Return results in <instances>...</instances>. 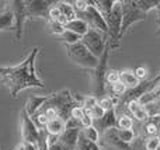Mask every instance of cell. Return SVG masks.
<instances>
[{
	"instance_id": "1",
	"label": "cell",
	"mask_w": 160,
	"mask_h": 150,
	"mask_svg": "<svg viewBox=\"0 0 160 150\" xmlns=\"http://www.w3.org/2000/svg\"><path fill=\"white\" fill-rule=\"evenodd\" d=\"M39 49L34 48L31 53L17 66H0V79L8 89L11 97H17L18 93L27 89H44L42 80L35 73V59Z\"/></svg>"
},
{
	"instance_id": "2",
	"label": "cell",
	"mask_w": 160,
	"mask_h": 150,
	"mask_svg": "<svg viewBox=\"0 0 160 150\" xmlns=\"http://www.w3.org/2000/svg\"><path fill=\"white\" fill-rule=\"evenodd\" d=\"M65 48H66L68 58L73 63L78 65V66L86 67V69H90V70H94L98 66V59L91 55L82 42H78V44H73V45H65Z\"/></svg>"
},
{
	"instance_id": "3",
	"label": "cell",
	"mask_w": 160,
	"mask_h": 150,
	"mask_svg": "<svg viewBox=\"0 0 160 150\" xmlns=\"http://www.w3.org/2000/svg\"><path fill=\"white\" fill-rule=\"evenodd\" d=\"M121 4H122V24H121L119 38L127 32V30L131 25L138 21H145L148 16L146 13H143L136 6V2H133V0H124V2H121Z\"/></svg>"
},
{
	"instance_id": "4",
	"label": "cell",
	"mask_w": 160,
	"mask_h": 150,
	"mask_svg": "<svg viewBox=\"0 0 160 150\" xmlns=\"http://www.w3.org/2000/svg\"><path fill=\"white\" fill-rule=\"evenodd\" d=\"M76 14H78V18L83 20V21L88 25L90 30L98 31V32L104 34L105 36L108 35V25H107V22H105L104 17L91 4V2H90V6L87 7V10L83 11V13H76Z\"/></svg>"
},
{
	"instance_id": "5",
	"label": "cell",
	"mask_w": 160,
	"mask_h": 150,
	"mask_svg": "<svg viewBox=\"0 0 160 150\" xmlns=\"http://www.w3.org/2000/svg\"><path fill=\"white\" fill-rule=\"evenodd\" d=\"M104 36H105L104 34L98 32V31H96V30H88L87 34L82 36V41L80 42L87 48L91 55L96 56L97 59H100L102 56V53H104L105 45H107Z\"/></svg>"
},
{
	"instance_id": "6",
	"label": "cell",
	"mask_w": 160,
	"mask_h": 150,
	"mask_svg": "<svg viewBox=\"0 0 160 150\" xmlns=\"http://www.w3.org/2000/svg\"><path fill=\"white\" fill-rule=\"evenodd\" d=\"M8 10L13 13V28L16 31V38L20 41L22 36V27L27 20V7H25V0H13L10 2Z\"/></svg>"
},
{
	"instance_id": "7",
	"label": "cell",
	"mask_w": 160,
	"mask_h": 150,
	"mask_svg": "<svg viewBox=\"0 0 160 150\" xmlns=\"http://www.w3.org/2000/svg\"><path fill=\"white\" fill-rule=\"evenodd\" d=\"M80 132H82V125H80V122L70 118L66 122V129H65V132L59 136V142L69 150H76Z\"/></svg>"
},
{
	"instance_id": "8",
	"label": "cell",
	"mask_w": 160,
	"mask_h": 150,
	"mask_svg": "<svg viewBox=\"0 0 160 150\" xmlns=\"http://www.w3.org/2000/svg\"><path fill=\"white\" fill-rule=\"evenodd\" d=\"M21 135L24 143H31V145L38 146L39 138H41V131L34 125L32 119L25 111L21 112Z\"/></svg>"
},
{
	"instance_id": "9",
	"label": "cell",
	"mask_w": 160,
	"mask_h": 150,
	"mask_svg": "<svg viewBox=\"0 0 160 150\" xmlns=\"http://www.w3.org/2000/svg\"><path fill=\"white\" fill-rule=\"evenodd\" d=\"M98 146L100 149L104 148L105 150H131V145H127V143L121 142L118 139V136L115 133V128L100 135Z\"/></svg>"
},
{
	"instance_id": "10",
	"label": "cell",
	"mask_w": 160,
	"mask_h": 150,
	"mask_svg": "<svg viewBox=\"0 0 160 150\" xmlns=\"http://www.w3.org/2000/svg\"><path fill=\"white\" fill-rule=\"evenodd\" d=\"M27 7V18H48L49 8L52 7V2L48 0H28L25 2Z\"/></svg>"
},
{
	"instance_id": "11",
	"label": "cell",
	"mask_w": 160,
	"mask_h": 150,
	"mask_svg": "<svg viewBox=\"0 0 160 150\" xmlns=\"http://www.w3.org/2000/svg\"><path fill=\"white\" fill-rule=\"evenodd\" d=\"M117 122H118V117H117L115 109H110V111L105 112V115L101 119L93 121V126L97 129L100 135H102L104 132L110 131V129L117 128Z\"/></svg>"
},
{
	"instance_id": "12",
	"label": "cell",
	"mask_w": 160,
	"mask_h": 150,
	"mask_svg": "<svg viewBox=\"0 0 160 150\" xmlns=\"http://www.w3.org/2000/svg\"><path fill=\"white\" fill-rule=\"evenodd\" d=\"M117 107H125L128 114L135 118L136 121H139V122H148L149 121V115H148L146 108L143 105H141L138 101H131V103L125 104V105H117Z\"/></svg>"
},
{
	"instance_id": "13",
	"label": "cell",
	"mask_w": 160,
	"mask_h": 150,
	"mask_svg": "<svg viewBox=\"0 0 160 150\" xmlns=\"http://www.w3.org/2000/svg\"><path fill=\"white\" fill-rule=\"evenodd\" d=\"M48 98H49V95H42V97H39V95H32V97H30L28 101L25 103L24 111L27 112L30 117H32L35 112L41 111L42 107H44L45 103L48 101Z\"/></svg>"
},
{
	"instance_id": "14",
	"label": "cell",
	"mask_w": 160,
	"mask_h": 150,
	"mask_svg": "<svg viewBox=\"0 0 160 150\" xmlns=\"http://www.w3.org/2000/svg\"><path fill=\"white\" fill-rule=\"evenodd\" d=\"M65 129H66V122L59 117L55 118V119H51L48 122V125L45 126L47 135H52V136H61L65 132Z\"/></svg>"
},
{
	"instance_id": "15",
	"label": "cell",
	"mask_w": 160,
	"mask_h": 150,
	"mask_svg": "<svg viewBox=\"0 0 160 150\" xmlns=\"http://www.w3.org/2000/svg\"><path fill=\"white\" fill-rule=\"evenodd\" d=\"M65 30L70 31V32L76 34V35H79V36H83V35H86V34H87V31L90 30V28H88V25L86 24L83 20L75 18V20L69 21L66 25H65Z\"/></svg>"
},
{
	"instance_id": "16",
	"label": "cell",
	"mask_w": 160,
	"mask_h": 150,
	"mask_svg": "<svg viewBox=\"0 0 160 150\" xmlns=\"http://www.w3.org/2000/svg\"><path fill=\"white\" fill-rule=\"evenodd\" d=\"M114 3H115V0H96V2H91V4L100 11V14L104 17L105 22H107L108 17L111 14V10H112Z\"/></svg>"
},
{
	"instance_id": "17",
	"label": "cell",
	"mask_w": 160,
	"mask_h": 150,
	"mask_svg": "<svg viewBox=\"0 0 160 150\" xmlns=\"http://www.w3.org/2000/svg\"><path fill=\"white\" fill-rule=\"evenodd\" d=\"M55 6L59 8L61 14L68 20V21H72V20L78 18V14H76V10L73 7L72 3L69 2H56Z\"/></svg>"
},
{
	"instance_id": "18",
	"label": "cell",
	"mask_w": 160,
	"mask_h": 150,
	"mask_svg": "<svg viewBox=\"0 0 160 150\" xmlns=\"http://www.w3.org/2000/svg\"><path fill=\"white\" fill-rule=\"evenodd\" d=\"M119 81L127 87V90L133 89V87H136L141 83L136 79V76L133 75V70H122V72H119Z\"/></svg>"
},
{
	"instance_id": "19",
	"label": "cell",
	"mask_w": 160,
	"mask_h": 150,
	"mask_svg": "<svg viewBox=\"0 0 160 150\" xmlns=\"http://www.w3.org/2000/svg\"><path fill=\"white\" fill-rule=\"evenodd\" d=\"M115 133L118 136V139L121 142L127 143V145H131L133 143V140L136 139V132L133 129H119V128H115Z\"/></svg>"
},
{
	"instance_id": "20",
	"label": "cell",
	"mask_w": 160,
	"mask_h": 150,
	"mask_svg": "<svg viewBox=\"0 0 160 150\" xmlns=\"http://www.w3.org/2000/svg\"><path fill=\"white\" fill-rule=\"evenodd\" d=\"M145 135L146 138H156V136H160V125L156 122L155 119H149L146 123H145Z\"/></svg>"
},
{
	"instance_id": "21",
	"label": "cell",
	"mask_w": 160,
	"mask_h": 150,
	"mask_svg": "<svg viewBox=\"0 0 160 150\" xmlns=\"http://www.w3.org/2000/svg\"><path fill=\"white\" fill-rule=\"evenodd\" d=\"M13 13L8 8L0 13V31L6 30V28H13Z\"/></svg>"
},
{
	"instance_id": "22",
	"label": "cell",
	"mask_w": 160,
	"mask_h": 150,
	"mask_svg": "<svg viewBox=\"0 0 160 150\" xmlns=\"http://www.w3.org/2000/svg\"><path fill=\"white\" fill-rule=\"evenodd\" d=\"M136 6H138L143 13L148 14V11L153 10V8H159L160 0H136Z\"/></svg>"
},
{
	"instance_id": "23",
	"label": "cell",
	"mask_w": 160,
	"mask_h": 150,
	"mask_svg": "<svg viewBox=\"0 0 160 150\" xmlns=\"http://www.w3.org/2000/svg\"><path fill=\"white\" fill-rule=\"evenodd\" d=\"M59 41L63 42L65 45H73V44H78V42L82 41V36L76 35V34L70 32V31H66L65 30V32L62 34L61 36H58Z\"/></svg>"
},
{
	"instance_id": "24",
	"label": "cell",
	"mask_w": 160,
	"mask_h": 150,
	"mask_svg": "<svg viewBox=\"0 0 160 150\" xmlns=\"http://www.w3.org/2000/svg\"><path fill=\"white\" fill-rule=\"evenodd\" d=\"M31 119H32V122H34V125L37 126V128L39 129V131H42V129H45V126L48 125V118L45 117V114L42 111H38V112H35V114L32 115V117H30Z\"/></svg>"
},
{
	"instance_id": "25",
	"label": "cell",
	"mask_w": 160,
	"mask_h": 150,
	"mask_svg": "<svg viewBox=\"0 0 160 150\" xmlns=\"http://www.w3.org/2000/svg\"><path fill=\"white\" fill-rule=\"evenodd\" d=\"M82 135L87 140H90V142L97 143V145H98V142H100V133L97 132V129L94 128V126H88V128L82 129Z\"/></svg>"
},
{
	"instance_id": "26",
	"label": "cell",
	"mask_w": 160,
	"mask_h": 150,
	"mask_svg": "<svg viewBox=\"0 0 160 150\" xmlns=\"http://www.w3.org/2000/svg\"><path fill=\"white\" fill-rule=\"evenodd\" d=\"M133 126V121L131 118V115L128 114H121L118 118V122H117V128L119 129H132Z\"/></svg>"
},
{
	"instance_id": "27",
	"label": "cell",
	"mask_w": 160,
	"mask_h": 150,
	"mask_svg": "<svg viewBox=\"0 0 160 150\" xmlns=\"http://www.w3.org/2000/svg\"><path fill=\"white\" fill-rule=\"evenodd\" d=\"M48 28H49V32L53 34V35H56V36H61L62 34L65 32V27L62 24H59L58 21H49Z\"/></svg>"
},
{
	"instance_id": "28",
	"label": "cell",
	"mask_w": 160,
	"mask_h": 150,
	"mask_svg": "<svg viewBox=\"0 0 160 150\" xmlns=\"http://www.w3.org/2000/svg\"><path fill=\"white\" fill-rule=\"evenodd\" d=\"M96 104H97V97H94V95H87V97L82 98V108L87 112L90 111Z\"/></svg>"
},
{
	"instance_id": "29",
	"label": "cell",
	"mask_w": 160,
	"mask_h": 150,
	"mask_svg": "<svg viewBox=\"0 0 160 150\" xmlns=\"http://www.w3.org/2000/svg\"><path fill=\"white\" fill-rule=\"evenodd\" d=\"M88 114H90V117L93 118V121H97V119H101V118L104 117V115H105V111L98 105V104H96V105H94L93 108L88 111Z\"/></svg>"
},
{
	"instance_id": "30",
	"label": "cell",
	"mask_w": 160,
	"mask_h": 150,
	"mask_svg": "<svg viewBox=\"0 0 160 150\" xmlns=\"http://www.w3.org/2000/svg\"><path fill=\"white\" fill-rule=\"evenodd\" d=\"M84 114H86V111L82 108V105H76V107H73L72 112H70V118L80 122L83 119V117H84Z\"/></svg>"
},
{
	"instance_id": "31",
	"label": "cell",
	"mask_w": 160,
	"mask_h": 150,
	"mask_svg": "<svg viewBox=\"0 0 160 150\" xmlns=\"http://www.w3.org/2000/svg\"><path fill=\"white\" fill-rule=\"evenodd\" d=\"M119 81V72L118 70H110V72L105 75V83H108L110 86L118 83Z\"/></svg>"
},
{
	"instance_id": "32",
	"label": "cell",
	"mask_w": 160,
	"mask_h": 150,
	"mask_svg": "<svg viewBox=\"0 0 160 150\" xmlns=\"http://www.w3.org/2000/svg\"><path fill=\"white\" fill-rule=\"evenodd\" d=\"M159 145H160V136L149 138V139H146V142H145V150H156Z\"/></svg>"
},
{
	"instance_id": "33",
	"label": "cell",
	"mask_w": 160,
	"mask_h": 150,
	"mask_svg": "<svg viewBox=\"0 0 160 150\" xmlns=\"http://www.w3.org/2000/svg\"><path fill=\"white\" fill-rule=\"evenodd\" d=\"M88 6H90V2H87V0H76V2L73 3V7H75L76 13H83V11H86Z\"/></svg>"
},
{
	"instance_id": "34",
	"label": "cell",
	"mask_w": 160,
	"mask_h": 150,
	"mask_svg": "<svg viewBox=\"0 0 160 150\" xmlns=\"http://www.w3.org/2000/svg\"><path fill=\"white\" fill-rule=\"evenodd\" d=\"M133 75L136 76V79H138L139 81H143L145 79H146V76H148V70H146V67L139 66V67H136V69L133 70Z\"/></svg>"
},
{
	"instance_id": "35",
	"label": "cell",
	"mask_w": 160,
	"mask_h": 150,
	"mask_svg": "<svg viewBox=\"0 0 160 150\" xmlns=\"http://www.w3.org/2000/svg\"><path fill=\"white\" fill-rule=\"evenodd\" d=\"M80 125H82V129L88 128V126H93V118L90 117V114H88L87 111H86V114H84V117H83V119L80 121Z\"/></svg>"
},
{
	"instance_id": "36",
	"label": "cell",
	"mask_w": 160,
	"mask_h": 150,
	"mask_svg": "<svg viewBox=\"0 0 160 150\" xmlns=\"http://www.w3.org/2000/svg\"><path fill=\"white\" fill-rule=\"evenodd\" d=\"M22 145H24V150H38V146L31 145V143H24L22 142Z\"/></svg>"
},
{
	"instance_id": "37",
	"label": "cell",
	"mask_w": 160,
	"mask_h": 150,
	"mask_svg": "<svg viewBox=\"0 0 160 150\" xmlns=\"http://www.w3.org/2000/svg\"><path fill=\"white\" fill-rule=\"evenodd\" d=\"M16 150H24V145H22V143H20L18 146H17V149Z\"/></svg>"
},
{
	"instance_id": "38",
	"label": "cell",
	"mask_w": 160,
	"mask_h": 150,
	"mask_svg": "<svg viewBox=\"0 0 160 150\" xmlns=\"http://www.w3.org/2000/svg\"><path fill=\"white\" fill-rule=\"evenodd\" d=\"M152 119H155V121H156V122H158V123H159V125H160V117H156V118H152Z\"/></svg>"
},
{
	"instance_id": "39",
	"label": "cell",
	"mask_w": 160,
	"mask_h": 150,
	"mask_svg": "<svg viewBox=\"0 0 160 150\" xmlns=\"http://www.w3.org/2000/svg\"><path fill=\"white\" fill-rule=\"evenodd\" d=\"M156 150H160V145H159V146H158V149H156Z\"/></svg>"
},
{
	"instance_id": "40",
	"label": "cell",
	"mask_w": 160,
	"mask_h": 150,
	"mask_svg": "<svg viewBox=\"0 0 160 150\" xmlns=\"http://www.w3.org/2000/svg\"><path fill=\"white\" fill-rule=\"evenodd\" d=\"M63 150H69V149H68V148H63Z\"/></svg>"
},
{
	"instance_id": "41",
	"label": "cell",
	"mask_w": 160,
	"mask_h": 150,
	"mask_svg": "<svg viewBox=\"0 0 160 150\" xmlns=\"http://www.w3.org/2000/svg\"><path fill=\"white\" fill-rule=\"evenodd\" d=\"M159 10H160V6H159Z\"/></svg>"
},
{
	"instance_id": "42",
	"label": "cell",
	"mask_w": 160,
	"mask_h": 150,
	"mask_svg": "<svg viewBox=\"0 0 160 150\" xmlns=\"http://www.w3.org/2000/svg\"><path fill=\"white\" fill-rule=\"evenodd\" d=\"M76 150H78V149H76Z\"/></svg>"
}]
</instances>
